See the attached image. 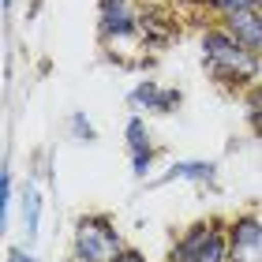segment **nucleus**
Instances as JSON below:
<instances>
[{
    "label": "nucleus",
    "mask_w": 262,
    "mask_h": 262,
    "mask_svg": "<svg viewBox=\"0 0 262 262\" xmlns=\"http://www.w3.org/2000/svg\"><path fill=\"white\" fill-rule=\"evenodd\" d=\"M229 262H262V217L255 210L229 217Z\"/></svg>",
    "instance_id": "obj_7"
},
{
    "label": "nucleus",
    "mask_w": 262,
    "mask_h": 262,
    "mask_svg": "<svg viewBox=\"0 0 262 262\" xmlns=\"http://www.w3.org/2000/svg\"><path fill=\"white\" fill-rule=\"evenodd\" d=\"M4 262H41V258L34 255L30 247H8V258Z\"/></svg>",
    "instance_id": "obj_16"
},
{
    "label": "nucleus",
    "mask_w": 262,
    "mask_h": 262,
    "mask_svg": "<svg viewBox=\"0 0 262 262\" xmlns=\"http://www.w3.org/2000/svg\"><path fill=\"white\" fill-rule=\"evenodd\" d=\"M11 206H15V176H11V165L0 169V229H11Z\"/></svg>",
    "instance_id": "obj_13"
},
{
    "label": "nucleus",
    "mask_w": 262,
    "mask_h": 262,
    "mask_svg": "<svg viewBox=\"0 0 262 262\" xmlns=\"http://www.w3.org/2000/svg\"><path fill=\"white\" fill-rule=\"evenodd\" d=\"M0 8H4V15H11V11H15V0H0Z\"/></svg>",
    "instance_id": "obj_18"
},
{
    "label": "nucleus",
    "mask_w": 262,
    "mask_h": 262,
    "mask_svg": "<svg viewBox=\"0 0 262 262\" xmlns=\"http://www.w3.org/2000/svg\"><path fill=\"white\" fill-rule=\"evenodd\" d=\"M199 60L206 68V75L213 86L229 90V94H244L255 82H262V56L251 49H244L240 41L225 30L221 19H210L199 30Z\"/></svg>",
    "instance_id": "obj_1"
},
{
    "label": "nucleus",
    "mask_w": 262,
    "mask_h": 262,
    "mask_svg": "<svg viewBox=\"0 0 262 262\" xmlns=\"http://www.w3.org/2000/svg\"><path fill=\"white\" fill-rule=\"evenodd\" d=\"M180 101H184V94L176 86H165L158 79H139L127 90V109L142 113V116H172L180 109Z\"/></svg>",
    "instance_id": "obj_6"
},
{
    "label": "nucleus",
    "mask_w": 262,
    "mask_h": 262,
    "mask_svg": "<svg viewBox=\"0 0 262 262\" xmlns=\"http://www.w3.org/2000/svg\"><path fill=\"white\" fill-rule=\"evenodd\" d=\"M165 262H229V221L199 217L172 240Z\"/></svg>",
    "instance_id": "obj_3"
},
{
    "label": "nucleus",
    "mask_w": 262,
    "mask_h": 262,
    "mask_svg": "<svg viewBox=\"0 0 262 262\" xmlns=\"http://www.w3.org/2000/svg\"><path fill=\"white\" fill-rule=\"evenodd\" d=\"M68 139L79 142V146H94V142H98V127H94V120L82 109L68 113Z\"/></svg>",
    "instance_id": "obj_12"
},
{
    "label": "nucleus",
    "mask_w": 262,
    "mask_h": 262,
    "mask_svg": "<svg viewBox=\"0 0 262 262\" xmlns=\"http://www.w3.org/2000/svg\"><path fill=\"white\" fill-rule=\"evenodd\" d=\"M221 23H225V30H229L244 49H251L255 56H262V11L258 8L232 11V15H225Z\"/></svg>",
    "instance_id": "obj_10"
},
{
    "label": "nucleus",
    "mask_w": 262,
    "mask_h": 262,
    "mask_svg": "<svg viewBox=\"0 0 262 262\" xmlns=\"http://www.w3.org/2000/svg\"><path fill=\"white\" fill-rule=\"evenodd\" d=\"M176 19L161 11L154 0H142V23H139V45L142 53H165V45L176 38Z\"/></svg>",
    "instance_id": "obj_8"
},
{
    "label": "nucleus",
    "mask_w": 262,
    "mask_h": 262,
    "mask_svg": "<svg viewBox=\"0 0 262 262\" xmlns=\"http://www.w3.org/2000/svg\"><path fill=\"white\" fill-rule=\"evenodd\" d=\"M165 184L217 187V161H206V158H180V161H172L161 176H154V180H150V187H165Z\"/></svg>",
    "instance_id": "obj_9"
},
{
    "label": "nucleus",
    "mask_w": 262,
    "mask_h": 262,
    "mask_svg": "<svg viewBox=\"0 0 262 262\" xmlns=\"http://www.w3.org/2000/svg\"><path fill=\"white\" fill-rule=\"evenodd\" d=\"M116 262H150V258H146V255H142V251H139V247H124V251H120V255H116Z\"/></svg>",
    "instance_id": "obj_17"
},
{
    "label": "nucleus",
    "mask_w": 262,
    "mask_h": 262,
    "mask_svg": "<svg viewBox=\"0 0 262 262\" xmlns=\"http://www.w3.org/2000/svg\"><path fill=\"white\" fill-rule=\"evenodd\" d=\"M19 210H23V232H27V244H34V240H38V232H41V210H45V195H41L38 180L23 184Z\"/></svg>",
    "instance_id": "obj_11"
},
{
    "label": "nucleus",
    "mask_w": 262,
    "mask_h": 262,
    "mask_svg": "<svg viewBox=\"0 0 262 262\" xmlns=\"http://www.w3.org/2000/svg\"><path fill=\"white\" fill-rule=\"evenodd\" d=\"M258 11H262V0H258Z\"/></svg>",
    "instance_id": "obj_19"
},
{
    "label": "nucleus",
    "mask_w": 262,
    "mask_h": 262,
    "mask_svg": "<svg viewBox=\"0 0 262 262\" xmlns=\"http://www.w3.org/2000/svg\"><path fill=\"white\" fill-rule=\"evenodd\" d=\"M124 150H127V161H131V176H135V180H150L154 165H158V142H154V131H150V124H146L142 113L127 116V124H124Z\"/></svg>",
    "instance_id": "obj_5"
},
{
    "label": "nucleus",
    "mask_w": 262,
    "mask_h": 262,
    "mask_svg": "<svg viewBox=\"0 0 262 262\" xmlns=\"http://www.w3.org/2000/svg\"><path fill=\"white\" fill-rule=\"evenodd\" d=\"M139 23H142V4L139 0H98V38L105 49L120 45H139Z\"/></svg>",
    "instance_id": "obj_4"
},
{
    "label": "nucleus",
    "mask_w": 262,
    "mask_h": 262,
    "mask_svg": "<svg viewBox=\"0 0 262 262\" xmlns=\"http://www.w3.org/2000/svg\"><path fill=\"white\" fill-rule=\"evenodd\" d=\"M199 11H206L213 19H225L232 11H244V8H258V0H195Z\"/></svg>",
    "instance_id": "obj_15"
},
{
    "label": "nucleus",
    "mask_w": 262,
    "mask_h": 262,
    "mask_svg": "<svg viewBox=\"0 0 262 262\" xmlns=\"http://www.w3.org/2000/svg\"><path fill=\"white\" fill-rule=\"evenodd\" d=\"M124 247L127 244L109 213H82V217H75V229H71L68 262H116Z\"/></svg>",
    "instance_id": "obj_2"
},
{
    "label": "nucleus",
    "mask_w": 262,
    "mask_h": 262,
    "mask_svg": "<svg viewBox=\"0 0 262 262\" xmlns=\"http://www.w3.org/2000/svg\"><path fill=\"white\" fill-rule=\"evenodd\" d=\"M240 98H244V120H247V127L262 139V82H255L251 90H244Z\"/></svg>",
    "instance_id": "obj_14"
}]
</instances>
